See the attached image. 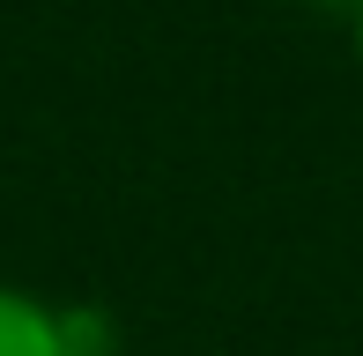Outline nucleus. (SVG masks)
<instances>
[{
  "label": "nucleus",
  "instance_id": "nucleus-1",
  "mask_svg": "<svg viewBox=\"0 0 363 356\" xmlns=\"http://www.w3.org/2000/svg\"><path fill=\"white\" fill-rule=\"evenodd\" d=\"M0 356H67L60 304H45L38 289L0 282Z\"/></svg>",
  "mask_w": 363,
  "mask_h": 356
},
{
  "label": "nucleus",
  "instance_id": "nucleus-2",
  "mask_svg": "<svg viewBox=\"0 0 363 356\" xmlns=\"http://www.w3.org/2000/svg\"><path fill=\"white\" fill-rule=\"evenodd\" d=\"M60 327H67V356H119V319L96 304H60Z\"/></svg>",
  "mask_w": 363,
  "mask_h": 356
},
{
  "label": "nucleus",
  "instance_id": "nucleus-3",
  "mask_svg": "<svg viewBox=\"0 0 363 356\" xmlns=\"http://www.w3.org/2000/svg\"><path fill=\"white\" fill-rule=\"evenodd\" d=\"M304 8H326V15H356L363 0H304Z\"/></svg>",
  "mask_w": 363,
  "mask_h": 356
},
{
  "label": "nucleus",
  "instance_id": "nucleus-4",
  "mask_svg": "<svg viewBox=\"0 0 363 356\" xmlns=\"http://www.w3.org/2000/svg\"><path fill=\"white\" fill-rule=\"evenodd\" d=\"M349 38H356V60H363V8L349 15Z\"/></svg>",
  "mask_w": 363,
  "mask_h": 356
}]
</instances>
